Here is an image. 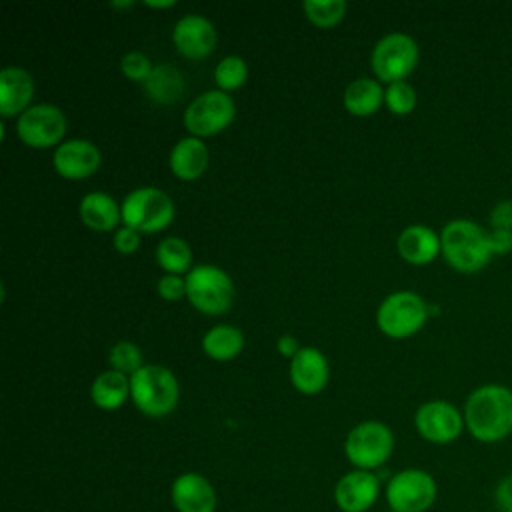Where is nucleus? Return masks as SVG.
I'll list each match as a JSON object with an SVG mask.
<instances>
[{"mask_svg":"<svg viewBox=\"0 0 512 512\" xmlns=\"http://www.w3.org/2000/svg\"><path fill=\"white\" fill-rule=\"evenodd\" d=\"M464 424L478 442H500L512 432V390L484 384L472 390L464 404Z\"/></svg>","mask_w":512,"mask_h":512,"instance_id":"1","label":"nucleus"},{"mask_svg":"<svg viewBox=\"0 0 512 512\" xmlns=\"http://www.w3.org/2000/svg\"><path fill=\"white\" fill-rule=\"evenodd\" d=\"M440 244L446 262L458 272H478L492 258L488 232L466 218L450 220L440 232Z\"/></svg>","mask_w":512,"mask_h":512,"instance_id":"2","label":"nucleus"},{"mask_svg":"<svg viewBox=\"0 0 512 512\" xmlns=\"http://www.w3.org/2000/svg\"><path fill=\"white\" fill-rule=\"evenodd\" d=\"M130 398L142 414L162 418L176 408L180 384L170 368L160 364H144L136 374L130 376Z\"/></svg>","mask_w":512,"mask_h":512,"instance_id":"3","label":"nucleus"},{"mask_svg":"<svg viewBox=\"0 0 512 512\" xmlns=\"http://www.w3.org/2000/svg\"><path fill=\"white\" fill-rule=\"evenodd\" d=\"M122 208V222L138 230L140 234L160 232L174 220L176 208L172 198L156 186H140L126 194L120 204Z\"/></svg>","mask_w":512,"mask_h":512,"instance_id":"4","label":"nucleus"},{"mask_svg":"<svg viewBox=\"0 0 512 512\" xmlns=\"http://www.w3.org/2000/svg\"><path fill=\"white\" fill-rule=\"evenodd\" d=\"M184 278L186 298L196 310L210 316L230 310L234 302V282L226 270L214 264H196Z\"/></svg>","mask_w":512,"mask_h":512,"instance_id":"5","label":"nucleus"},{"mask_svg":"<svg viewBox=\"0 0 512 512\" xmlns=\"http://www.w3.org/2000/svg\"><path fill=\"white\" fill-rule=\"evenodd\" d=\"M430 306L422 296L410 290L392 292L376 310V324L380 332L390 338H408L416 334L428 320Z\"/></svg>","mask_w":512,"mask_h":512,"instance_id":"6","label":"nucleus"},{"mask_svg":"<svg viewBox=\"0 0 512 512\" xmlns=\"http://www.w3.org/2000/svg\"><path fill=\"white\" fill-rule=\"evenodd\" d=\"M394 450L392 430L378 420L356 424L344 442V454L356 470H372L382 466Z\"/></svg>","mask_w":512,"mask_h":512,"instance_id":"7","label":"nucleus"},{"mask_svg":"<svg viewBox=\"0 0 512 512\" xmlns=\"http://www.w3.org/2000/svg\"><path fill=\"white\" fill-rule=\"evenodd\" d=\"M420 50L416 40L404 32H390L382 36L372 50V70L378 80H404L418 64Z\"/></svg>","mask_w":512,"mask_h":512,"instance_id":"8","label":"nucleus"},{"mask_svg":"<svg viewBox=\"0 0 512 512\" xmlns=\"http://www.w3.org/2000/svg\"><path fill=\"white\" fill-rule=\"evenodd\" d=\"M234 114L236 104L228 92L206 90L186 106L184 126L190 136H214L234 120Z\"/></svg>","mask_w":512,"mask_h":512,"instance_id":"9","label":"nucleus"},{"mask_svg":"<svg viewBox=\"0 0 512 512\" xmlns=\"http://www.w3.org/2000/svg\"><path fill=\"white\" fill-rule=\"evenodd\" d=\"M436 480L420 468L394 474L386 486V502L394 512H426L436 502Z\"/></svg>","mask_w":512,"mask_h":512,"instance_id":"10","label":"nucleus"},{"mask_svg":"<svg viewBox=\"0 0 512 512\" xmlns=\"http://www.w3.org/2000/svg\"><path fill=\"white\" fill-rule=\"evenodd\" d=\"M68 130V120L64 112L54 104H34L18 116L16 132L26 146L50 148L62 144Z\"/></svg>","mask_w":512,"mask_h":512,"instance_id":"11","label":"nucleus"},{"mask_svg":"<svg viewBox=\"0 0 512 512\" xmlns=\"http://www.w3.org/2000/svg\"><path fill=\"white\" fill-rule=\"evenodd\" d=\"M418 434L432 444H450L460 434L464 424V414L446 400L424 402L414 416Z\"/></svg>","mask_w":512,"mask_h":512,"instance_id":"12","label":"nucleus"},{"mask_svg":"<svg viewBox=\"0 0 512 512\" xmlns=\"http://www.w3.org/2000/svg\"><path fill=\"white\" fill-rule=\"evenodd\" d=\"M52 162L60 176L68 180H82L98 170L102 154L94 142L86 138H70L56 146Z\"/></svg>","mask_w":512,"mask_h":512,"instance_id":"13","label":"nucleus"},{"mask_svg":"<svg viewBox=\"0 0 512 512\" xmlns=\"http://www.w3.org/2000/svg\"><path fill=\"white\" fill-rule=\"evenodd\" d=\"M172 42L182 56L190 60H200L214 50L216 28L202 14H184L174 24Z\"/></svg>","mask_w":512,"mask_h":512,"instance_id":"14","label":"nucleus"},{"mask_svg":"<svg viewBox=\"0 0 512 512\" xmlns=\"http://www.w3.org/2000/svg\"><path fill=\"white\" fill-rule=\"evenodd\" d=\"M380 494V482L370 470H352L344 474L336 488L334 500L342 512H366Z\"/></svg>","mask_w":512,"mask_h":512,"instance_id":"15","label":"nucleus"},{"mask_svg":"<svg viewBox=\"0 0 512 512\" xmlns=\"http://www.w3.org/2000/svg\"><path fill=\"white\" fill-rule=\"evenodd\" d=\"M290 380L302 394H318L326 388L330 378V366L326 356L316 346H302L290 360Z\"/></svg>","mask_w":512,"mask_h":512,"instance_id":"16","label":"nucleus"},{"mask_svg":"<svg viewBox=\"0 0 512 512\" xmlns=\"http://www.w3.org/2000/svg\"><path fill=\"white\" fill-rule=\"evenodd\" d=\"M172 504L178 512H214L216 492L198 472L180 474L170 488Z\"/></svg>","mask_w":512,"mask_h":512,"instance_id":"17","label":"nucleus"},{"mask_svg":"<svg viewBox=\"0 0 512 512\" xmlns=\"http://www.w3.org/2000/svg\"><path fill=\"white\" fill-rule=\"evenodd\" d=\"M34 96V78L26 68L6 66L0 70V114L4 118L20 116L30 108Z\"/></svg>","mask_w":512,"mask_h":512,"instance_id":"18","label":"nucleus"},{"mask_svg":"<svg viewBox=\"0 0 512 512\" xmlns=\"http://www.w3.org/2000/svg\"><path fill=\"white\" fill-rule=\"evenodd\" d=\"M208 146L202 142V138L196 136H184L180 138L168 156L170 170L180 180H196L204 174L208 168Z\"/></svg>","mask_w":512,"mask_h":512,"instance_id":"19","label":"nucleus"},{"mask_svg":"<svg viewBox=\"0 0 512 512\" xmlns=\"http://www.w3.org/2000/svg\"><path fill=\"white\" fill-rule=\"evenodd\" d=\"M396 248L406 262L416 266L432 262L438 256V252H442L440 236L424 224L406 226L396 240Z\"/></svg>","mask_w":512,"mask_h":512,"instance_id":"20","label":"nucleus"},{"mask_svg":"<svg viewBox=\"0 0 512 512\" xmlns=\"http://www.w3.org/2000/svg\"><path fill=\"white\" fill-rule=\"evenodd\" d=\"M80 220L96 232H110L122 220L120 204L106 192H88L78 204Z\"/></svg>","mask_w":512,"mask_h":512,"instance_id":"21","label":"nucleus"},{"mask_svg":"<svg viewBox=\"0 0 512 512\" xmlns=\"http://www.w3.org/2000/svg\"><path fill=\"white\" fill-rule=\"evenodd\" d=\"M130 396V376L118 370H104L100 372L92 386L90 398L102 410H118Z\"/></svg>","mask_w":512,"mask_h":512,"instance_id":"22","label":"nucleus"},{"mask_svg":"<svg viewBox=\"0 0 512 512\" xmlns=\"http://www.w3.org/2000/svg\"><path fill=\"white\" fill-rule=\"evenodd\" d=\"M344 108L354 116H370L384 102V88L378 80L356 78L352 80L342 96Z\"/></svg>","mask_w":512,"mask_h":512,"instance_id":"23","label":"nucleus"},{"mask_svg":"<svg viewBox=\"0 0 512 512\" xmlns=\"http://www.w3.org/2000/svg\"><path fill=\"white\" fill-rule=\"evenodd\" d=\"M186 82L178 68L170 64H158L154 66L152 74L144 82V90L150 100L158 104H172L184 94Z\"/></svg>","mask_w":512,"mask_h":512,"instance_id":"24","label":"nucleus"},{"mask_svg":"<svg viewBox=\"0 0 512 512\" xmlns=\"http://www.w3.org/2000/svg\"><path fill=\"white\" fill-rule=\"evenodd\" d=\"M244 348V334L240 328L230 324H218L212 326L202 336V350L212 360H232L236 358Z\"/></svg>","mask_w":512,"mask_h":512,"instance_id":"25","label":"nucleus"},{"mask_svg":"<svg viewBox=\"0 0 512 512\" xmlns=\"http://www.w3.org/2000/svg\"><path fill=\"white\" fill-rule=\"evenodd\" d=\"M156 262L166 270V274H182L192 266V248L180 236H168L156 246Z\"/></svg>","mask_w":512,"mask_h":512,"instance_id":"26","label":"nucleus"},{"mask_svg":"<svg viewBox=\"0 0 512 512\" xmlns=\"http://www.w3.org/2000/svg\"><path fill=\"white\" fill-rule=\"evenodd\" d=\"M346 8L348 6L344 0H306L302 4L308 20L320 28H330L338 24L344 18Z\"/></svg>","mask_w":512,"mask_h":512,"instance_id":"27","label":"nucleus"},{"mask_svg":"<svg viewBox=\"0 0 512 512\" xmlns=\"http://www.w3.org/2000/svg\"><path fill=\"white\" fill-rule=\"evenodd\" d=\"M246 78H248V64L244 62V58L236 54L224 56L214 68V80L218 84V90H224V92L240 88L246 82Z\"/></svg>","mask_w":512,"mask_h":512,"instance_id":"28","label":"nucleus"},{"mask_svg":"<svg viewBox=\"0 0 512 512\" xmlns=\"http://www.w3.org/2000/svg\"><path fill=\"white\" fill-rule=\"evenodd\" d=\"M108 362L112 370H118L126 376L136 374L144 364H142V350L130 340H120L116 342L110 352H108Z\"/></svg>","mask_w":512,"mask_h":512,"instance_id":"29","label":"nucleus"},{"mask_svg":"<svg viewBox=\"0 0 512 512\" xmlns=\"http://www.w3.org/2000/svg\"><path fill=\"white\" fill-rule=\"evenodd\" d=\"M384 102L392 114L406 116L416 106V90L406 80L390 82L384 90Z\"/></svg>","mask_w":512,"mask_h":512,"instance_id":"30","label":"nucleus"},{"mask_svg":"<svg viewBox=\"0 0 512 512\" xmlns=\"http://www.w3.org/2000/svg\"><path fill=\"white\" fill-rule=\"evenodd\" d=\"M120 70L122 74L128 78V80H134V82H146L148 76L152 74L154 66L150 62V58L140 52V50H130L126 52L122 58H120Z\"/></svg>","mask_w":512,"mask_h":512,"instance_id":"31","label":"nucleus"},{"mask_svg":"<svg viewBox=\"0 0 512 512\" xmlns=\"http://www.w3.org/2000/svg\"><path fill=\"white\" fill-rule=\"evenodd\" d=\"M156 290L164 300H180L186 296V278H182L180 274H164L160 276Z\"/></svg>","mask_w":512,"mask_h":512,"instance_id":"32","label":"nucleus"},{"mask_svg":"<svg viewBox=\"0 0 512 512\" xmlns=\"http://www.w3.org/2000/svg\"><path fill=\"white\" fill-rule=\"evenodd\" d=\"M112 244L114 248L120 252V254H132L138 250L140 246V232L130 228V226H120L116 228L114 232V238H112Z\"/></svg>","mask_w":512,"mask_h":512,"instance_id":"33","label":"nucleus"},{"mask_svg":"<svg viewBox=\"0 0 512 512\" xmlns=\"http://www.w3.org/2000/svg\"><path fill=\"white\" fill-rule=\"evenodd\" d=\"M490 226H492V230L512 232V200H502L492 208Z\"/></svg>","mask_w":512,"mask_h":512,"instance_id":"34","label":"nucleus"},{"mask_svg":"<svg viewBox=\"0 0 512 512\" xmlns=\"http://www.w3.org/2000/svg\"><path fill=\"white\" fill-rule=\"evenodd\" d=\"M494 502L500 512H512V474L504 476L494 490Z\"/></svg>","mask_w":512,"mask_h":512,"instance_id":"35","label":"nucleus"},{"mask_svg":"<svg viewBox=\"0 0 512 512\" xmlns=\"http://www.w3.org/2000/svg\"><path fill=\"white\" fill-rule=\"evenodd\" d=\"M488 246L492 254H508L512 250V232L508 230H490Z\"/></svg>","mask_w":512,"mask_h":512,"instance_id":"36","label":"nucleus"},{"mask_svg":"<svg viewBox=\"0 0 512 512\" xmlns=\"http://www.w3.org/2000/svg\"><path fill=\"white\" fill-rule=\"evenodd\" d=\"M276 348H278V352L284 356V358H294L298 352H300V342L296 340V336H292V334H282L278 340H276Z\"/></svg>","mask_w":512,"mask_h":512,"instance_id":"37","label":"nucleus"},{"mask_svg":"<svg viewBox=\"0 0 512 512\" xmlns=\"http://www.w3.org/2000/svg\"><path fill=\"white\" fill-rule=\"evenodd\" d=\"M144 4H146V6H150V8H172L176 2H174V0H160V2H154V0H146Z\"/></svg>","mask_w":512,"mask_h":512,"instance_id":"38","label":"nucleus"},{"mask_svg":"<svg viewBox=\"0 0 512 512\" xmlns=\"http://www.w3.org/2000/svg\"><path fill=\"white\" fill-rule=\"evenodd\" d=\"M112 8H132L134 2L132 0H120V2H110Z\"/></svg>","mask_w":512,"mask_h":512,"instance_id":"39","label":"nucleus"}]
</instances>
